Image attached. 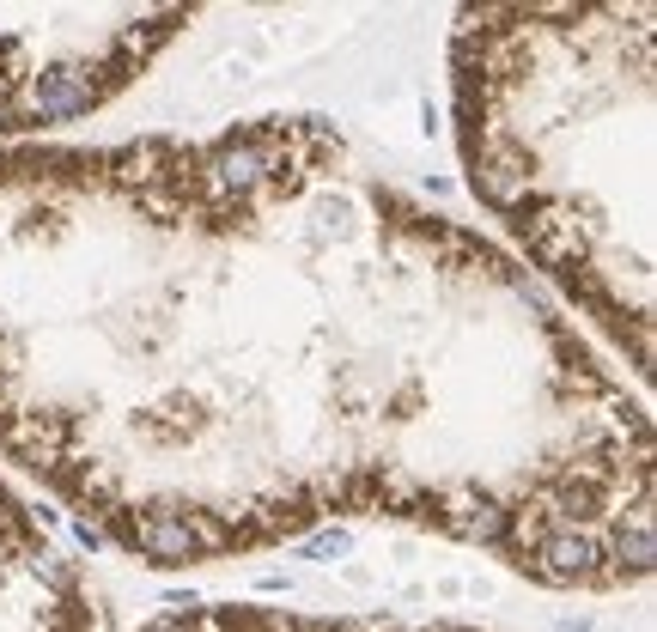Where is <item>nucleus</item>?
Listing matches in <instances>:
<instances>
[{
  "mask_svg": "<svg viewBox=\"0 0 657 632\" xmlns=\"http://www.w3.org/2000/svg\"><path fill=\"white\" fill-rule=\"evenodd\" d=\"M0 456L146 566L396 517L548 590L651 578L645 402L323 116L0 146Z\"/></svg>",
  "mask_w": 657,
  "mask_h": 632,
  "instance_id": "nucleus-1",
  "label": "nucleus"
},
{
  "mask_svg": "<svg viewBox=\"0 0 657 632\" xmlns=\"http://www.w3.org/2000/svg\"><path fill=\"white\" fill-rule=\"evenodd\" d=\"M651 92L657 13L645 0L457 13L451 98L469 189L518 262L584 310L639 383L657 359Z\"/></svg>",
  "mask_w": 657,
  "mask_h": 632,
  "instance_id": "nucleus-2",
  "label": "nucleus"
},
{
  "mask_svg": "<svg viewBox=\"0 0 657 632\" xmlns=\"http://www.w3.org/2000/svg\"><path fill=\"white\" fill-rule=\"evenodd\" d=\"M195 7H0V146L134 92Z\"/></svg>",
  "mask_w": 657,
  "mask_h": 632,
  "instance_id": "nucleus-3",
  "label": "nucleus"
},
{
  "mask_svg": "<svg viewBox=\"0 0 657 632\" xmlns=\"http://www.w3.org/2000/svg\"><path fill=\"white\" fill-rule=\"evenodd\" d=\"M0 632H98L80 566L0 481Z\"/></svg>",
  "mask_w": 657,
  "mask_h": 632,
  "instance_id": "nucleus-4",
  "label": "nucleus"
},
{
  "mask_svg": "<svg viewBox=\"0 0 657 632\" xmlns=\"http://www.w3.org/2000/svg\"><path fill=\"white\" fill-rule=\"evenodd\" d=\"M140 632H487V626L396 620V614H311V608H268V602H195V608H165Z\"/></svg>",
  "mask_w": 657,
  "mask_h": 632,
  "instance_id": "nucleus-5",
  "label": "nucleus"
}]
</instances>
